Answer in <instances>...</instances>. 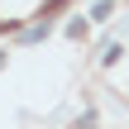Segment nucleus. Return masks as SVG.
I'll return each mask as SVG.
<instances>
[{"mask_svg": "<svg viewBox=\"0 0 129 129\" xmlns=\"http://www.w3.org/2000/svg\"><path fill=\"white\" fill-rule=\"evenodd\" d=\"M0 67H5V53H0Z\"/></svg>", "mask_w": 129, "mask_h": 129, "instance_id": "obj_1", "label": "nucleus"}]
</instances>
